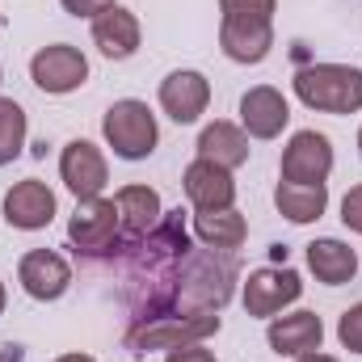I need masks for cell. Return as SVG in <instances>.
<instances>
[{
    "mask_svg": "<svg viewBox=\"0 0 362 362\" xmlns=\"http://www.w3.org/2000/svg\"><path fill=\"white\" fill-rule=\"evenodd\" d=\"M278 0H219V47L236 64H262L274 47Z\"/></svg>",
    "mask_w": 362,
    "mask_h": 362,
    "instance_id": "6da1fadb",
    "label": "cell"
},
{
    "mask_svg": "<svg viewBox=\"0 0 362 362\" xmlns=\"http://www.w3.org/2000/svg\"><path fill=\"white\" fill-rule=\"evenodd\" d=\"M295 97L320 114H354L362 110V68L350 64H312L295 72Z\"/></svg>",
    "mask_w": 362,
    "mask_h": 362,
    "instance_id": "7a4b0ae2",
    "label": "cell"
},
{
    "mask_svg": "<svg viewBox=\"0 0 362 362\" xmlns=\"http://www.w3.org/2000/svg\"><path fill=\"white\" fill-rule=\"evenodd\" d=\"M101 135H105V144L114 148L118 160H148L160 144L156 114L148 110V101H135V97H122L105 110Z\"/></svg>",
    "mask_w": 362,
    "mask_h": 362,
    "instance_id": "3957f363",
    "label": "cell"
},
{
    "mask_svg": "<svg viewBox=\"0 0 362 362\" xmlns=\"http://www.w3.org/2000/svg\"><path fill=\"white\" fill-rule=\"evenodd\" d=\"M219 316L215 312H181V316H156L139 329L127 333L131 354H152V350H181L194 341H206L219 333Z\"/></svg>",
    "mask_w": 362,
    "mask_h": 362,
    "instance_id": "277c9868",
    "label": "cell"
},
{
    "mask_svg": "<svg viewBox=\"0 0 362 362\" xmlns=\"http://www.w3.org/2000/svg\"><path fill=\"white\" fill-rule=\"evenodd\" d=\"M118 206L114 198H85L76 202L72 219H68V240L76 245V253H89V257H101L118 245Z\"/></svg>",
    "mask_w": 362,
    "mask_h": 362,
    "instance_id": "5b68a950",
    "label": "cell"
},
{
    "mask_svg": "<svg viewBox=\"0 0 362 362\" xmlns=\"http://www.w3.org/2000/svg\"><path fill=\"white\" fill-rule=\"evenodd\" d=\"M30 81L51 97H64V93H76L89 81V59L81 55V47L72 42H55V47H42L34 59H30Z\"/></svg>",
    "mask_w": 362,
    "mask_h": 362,
    "instance_id": "8992f818",
    "label": "cell"
},
{
    "mask_svg": "<svg viewBox=\"0 0 362 362\" xmlns=\"http://www.w3.org/2000/svg\"><path fill=\"white\" fill-rule=\"evenodd\" d=\"M333 173V144L320 131H295L282 148V181L295 185H320Z\"/></svg>",
    "mask_w": 362,
    "mask_h": 362,
    "instance_id": "52a82bcc",
    "label": "cell"
},
{
    "mask_svg": "<svg viewBox=\"0 0 362 362\" xmlns=\"http://www.w3.org/2000/svg\"><path fill=\"white\" fill-rule=\"evenodd\" d=\"M303 295V278L286 266H262L245 278V312L249 316H278L286 303Z\"/></svg>",
    "mask_w": 362,
    "mask_h": 362,
    "instance_id": "ba28073f",
    "label": "cell"
},
{
    "mask_svg": "<svg viewBox=\"0 0 362 362\" xmlns=\"http://www.w3.org/2000/svg\"><path fill=\"white\" fill-rule=\"evenodd\" d=\"M59 177H64V185L76 194V202H85V198H101V189H105V181H110V165H105V156H101L97 144L72 139V144H64V152H59Z\"/></svg>",
    "mask_w": 362,
    "mask_h": 362,
    "instance_id": "9c48e42d",
    "label": "cell"
},
{
    "mask_svg": "<svg viewBox=\"0 0 362 362\" xmlns=\"http://www.w3.org/2000/svg\"><path fill=\"white\" fill-rule=\"evenodd\" d=\"M17 282H21V291H25L30 299L55 303V299H64L68 286H72V266H68L59 253H51V249H30V253L21 257V266H17Z\"/></svg>",
    "mask_w": 362,
    "mask_h": 362,
    "instance_id": "30bf717a",
    "label": "cell"
},
{
    "mask_svg": "<svg viewBox=\"0 0 362 362\" xmlns=\"http://www.w3.org/2000/svg\"><path fill=\"white\" fill-rule=\"evenodd\" d=\"M59 202H55V189L38 177L17 181L8 194H4V223L17 228V232H38L55 219Z\"/></svg>",
    "mask_w": 362,
    "mask_h": 362,
    "instance_id": "8fae6325",
    "label": "cell"
},
{
    "mask_svg": "<svg viewBox=\"0 0 362 362\" xmlns=\"http://www.w3.org/2000/svg\"><path fill=\"white\" fill-rule=\"evenodd\" d=\"M206 105H211V81H206L202 72L181 68V72H169V76L160 81V110H165L173 122H181V127L198 122V118L206 114Z\"/></svg>",
    "mask_w": 362,
    "mask_h": 362,
    "instance_id": "7c38bea8",
    "label": "cell"
},
{
    "mask_svg": "<svg viewBox=\"0 0 362 362\" xmlns=\"http://www.w3.org/2000/svg\"><path fill=\"white\" fill-rule=\"evenodd\" d=\"M291 122V105L274 85H257L240 97V131L253 139H278Z\"/></svg>",
    "mask_w": 362,
    "mask_h": 362,
    "instance_id": "4fadbf2b",
    "label": "cell"
},
{
    "mask_svg": "<svg viewBox=\"0 0 362 362\" xmlns=\"http://www.w3.org/2000/svg\"><path fill=\"white\" fill-rule=\"evenodd\" d=\"M185 198L194 202V211H228L232 202H236V181H232V169H223V165H211V160H194L189 169H185Z\"/></svg>",
    "mask_w": 362,
    "mask_h": 362,
    "instance_id": "5bb4252c",
    "label": "cell"
},
{
    "mask_svg": "<svg viewBox=\"0 0 362 362\" xmlns=\"http://www.w3.org/2000/svg\"><path fill=\"white\" fill-rule=\"evenodd\" d=\"M266 341H270L274 354H282V358H299V354L320 350V341H325V325H320V316H316V312L274 316Z\"/></svg>",
    "mask_w": 362,
    "mask_h": 362,
    "instance_id": "9a60e30c",
    "label": "cell"
},
{
    "mask_svg": "<svg viewBox=\"0 0 362 362\" xmlns=\"http://www.w3.org/2000/svg\"><path fill=\"white\" fill-rule=\"evenodd\" d=\"M93 42L105 59H131L139 51V17L122 4L105 8L101 17H93Z\"/></svg>",
    "mask_w": 362,
    "mask_h": 362,
    "instance_id": "2e32d148",
    "label": "cell"
},
{
    "mask_svg": "<svg viewBox=\"0 0 362 362\" xmlns=\"http://www.w3.org/2000/svg\"><path fill=\"white\" fill-rule=\"evenodd\" d=\"M249 135L236 127V122H223V118H215V122H206L202 127V135H198V156L202 160H211V165H223V169H240L245 160H249Z\"/></svg>",
    "mask_w": 362,
    "mask_h": 362,
    "instance_id": "e0dca14e",
    "label": "cell"
},
{
    "mask_svg": "<svg viewBox=\"0 0 362 362\" xmlns=\"http://www.w3.org/2000/svg\"><path fill=\"white\" fill-rule=\"evenodd\" d=\"M308 270L316 274L325 286H346V282H354V274H358V253H354L346 240L320 236V240L308 245Z\"/></svg>",
    "mask_w": 362,
    "mask_h": 362,
    "instance_id": "ac0fdd59",
    "label": "cell"
},
{
    "mask_svg": "<svg viewBox=\"0 0 362 362\" xmlns=\"http://www.w3.org/2000/svg\"><path fill=\"white\" fill-rule=\"evenodd\" d=\"M114 206H118V223L127 236H144L160 223V194L152 185H122L114 194Z\"/></svg>",
    "mask_w": 362,
    "mask_h": 362,
    "instance_id": "d6986e66",
    "label": "cell"
},
{
    "mask_svg": "<svg viewBox=\"0 0 362 362\" xmlns=\"http://www.w3.org/2000/svg\"><path fill=\"white\" fill-rule=\"evenodd\" d=\"M194 236L206 245V249H219V253H232L245 245L249 236V223L236 206L228 211H194Z\"/></svg>",
    "mask_w": 362,
    "mask_h": 362,
    "instance_id": "ffe728a7",
    "label": "cell"
},
{
    "mask_svg": "<svg viewBox=\"0 0 362 362\" xmlns=\"http://www.w3.org/2000/svg\"><path fill=\"white\" fill-rule=\"evenodd\" d=\"M274 206L291 219V223H316L329 206V185H295V181H278L274 189Z\"/></svg>",
    "mask_w": 362,
    "mask_h": 362,
    "instance_id": "44dd1931",
    "label": "cell"
},
{
    "mask_svg": "<svg viewBox=\"0 0 362 362\" xmlns=\"http://www.w3.org/2000/svg\"><path fill=\"white\" fill-rule=\"evenodd\" d=\"M25 110L13 97H0V165H13L25 148Z\"/></svg>",
    "mask_w": 362,
    "mask_h": 362,
    "instance_id": "7402d4cb",
    "label": "cell"
},
{
    "mask_svg": "<svg viewBox=\"0 0 362 362\" xmlns=\"http://www.w3.org/2000/svg\"><path fill=\"white\" fill-rule=\"evenodd\" d=\"M337 341L350 350V354H362V303L346 308L341 320H337Z\"/></svg>",
    "mask_w": 362,
    "mask_h": 362,
    "instance_id": "603a6c76",
    "label": "cell"
},
{
    "mask_svg": "<svg viewBox=\"0 0 362 362\" xmlns=\"http://www.w3.org/2000/svg\"><path fill=\"white\" fill-rule=\"evenodd\" d=\"M341 223L362 236V185H354V189L341 198Z\"/></svg>",
    "mask_w": 362,
    "mask_h": 362,
    "instance_id": "cb8c5ba5",
    "label": "cell"
},
{
    "mask_svg": "<svg viewBox=\"0 0 362 362\" xmlns=\"http://www.w3.org/2000/svg\"><path fill=\"white\" fill-rule=\"evenodd\" d=\"M64 4V13H72V17H101L105 8H114L118 0H59Z\"/></svg>",
    "mask_w": 362,
    "mask_h": 362,
    "instance_id": "d4e9b609",
    "label": "cell"
},
{
    "mask_svg": "<svg viewBox=\"0 0 362 362\" xmlns=\"http://www.w3.org/2000/svg\"><path fill=\"white\" fill-rule=\"evenodd\" d=\"M165 362H219L202 341H194V346H181V350H169V358Z\"/></svg>",
    "mask_w": 362,
    "mask_h": 362,
    "instance_id": "484cf974",
    "label": "cell"
},
{
    "mask_svg": "<svg viewBox=\"0 0 362 362\" xmlns=\"http://www.w3.org/2000/svg\"><path fill=\"white\" fill-rule=\"evenodd\" d=\"M295 362H337L333 354H320V350H312V354H299Z\"/></svg>",
    "mask_w": 362,
    "mask_h": 362,
    "instance_id": "4316f807",
    "label": "cell"
},
{
    "mask_svg": "<svg viewBox=\"0 0 362 362\" xmlns=\"http://www.w3.org/2000/svg\"><path fill=\"white\" fill-rule=\"evenodd\" d=\"M55 362H97V358H89V354H64V358H55Z\"/></svg>",
    "mask_w": 362,
    "mask_h": 362,
    "instance_id": "83f0119b",
    "label": "cell"
},
{
    "mask_svg": "<svg viewBox=\"0 0 362 362\" xmlns=\"http://www.w3.org/2000/svg\"><path fill=\"white\" fill-rule=\"evenodd\" d=\"M21 358V354H17V350H13V354H0V362H17Z\"/></svg>",
    "mask_w": 362,
    "mask_h": 362,
    "instance_id": "f1b7e54d",
    "label": "cell"
},
{
    "mask_svg": "<svg viewBox=\"0 0 362 362\" xmlns=\"http://www.w3.org/2000/svg\"><path fill=\"white\" fill-rule=\"evenodd\" d=\"M4 303H8V295H4V282H0V312H4Z\"/></svg>",
    "mask_w": 362,
    "mask_h": 362,
    "instance_id": "f546056e",
    "label": "cell"
},
{
    "mask_svg": "<svg viewBox=\"0 0 362 362\" xmlns=\"http://www.w3.org/2000/svg\"><path fill=\"white\" fill-rule=\"evenodd\" d=\"M358 152H362V131H358Z\"/></svg>",
    "mask_w": 362,
    "mask_h": 362,
    "instance_id": "4dcf8cb0",
    "label": "cell"
},
{
    "mask_svg": "<svg viewBox=\"0 0 362 362\" xmlns=\"http://www.w3.org/2000/svg\"><path fill=\"white\" fill-rule=\"evenodd\" d=\"M0 85H4V72H0Z\"/></svg>",
    "mask_w": 362,
    "mask_h": 362,
    "instance_id": "1f68e13d",
    "label": "cell"
}]
</instances>
